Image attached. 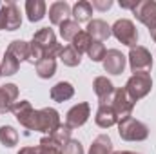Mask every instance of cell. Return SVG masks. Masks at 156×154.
Returning <instances> with one entry per match:
<instances>
[{
    "instance_id": "obj_38",
    "label": "cell",
    "mask_w": 156,
    "mask_h": 154,
    "mask_svg": "<svg viewBox=\"0 0 156 154\" xmlns=\"http://www.w3.org/2000/svg\"><path fill=\"white\" fill-rule=\"evenodd\" d=\"M0 76H2V73H0Z\"/></svg>"
},
{
    "instance_id": "obj_31",
    "label": "cell",
    "mask_w": 156,
    "mask_h": 154,
    "mask_svg": "<svg viewBox=\"0 0 156 154\" xmlns=\"http://www.w3.org/2000/svg\"><path fill=\"white\" fill-rule=\"evenodd\" d=\"M51 138H53L55 142H58V143L64 147V143H67V142L71 140V129H69L66 123H62V125H60V127L51 134Z\"/></svg>"
},
{
    "instance_id": "obj_12",
    "label": "cell",
    "mask_w": 156,
    "mask_h": 154,
    "mask_svg": "<svg viewBox=\"0 0 156 154\" xmlns=\"http://www.w3.org/2000/svg\"><path fill=\"white\" fill-rule=\"evenodd\" d=\"M11 113L15 114L16 121H18L26 131H31V127H33V118H35V109H33V105H31L29 100H20V102H16V103L13 105Z\"/></svg>"
},
{
    "instance_id": "obj_1",
    "label": "cell",
    "mask_w": 156,
    "mask_h": 154,
    "mask_svg": "<svg viewBox=\"0 0 156 154\" xmlns=\"http://www.w3.org/2000/svg\"><path fill=\"white\" fill-rule=\"evenodd\" d=\"M60 49L62 45L58 44L55 31L49 27H42L33 35V40L29 42V64L37 65L44 58H56Z\"/></svg>"
},
{
    "instance_id": "obj_18",
    "label": "cell",
    "mask_w": 156,
    "mask_h": 154,
    "mask_svg": "<svg viewBox=\"0 0 156 154\" xmlns=\"http://www.w3.org/2000/svg\"><path fill=\"white\" fill-rule=\"evenodd\" d=\"M94 121L98 127L102 129H109L113 125H118V116L116 113L113 111V107L107 103V105H100L98 111H96V116H94Z\"/></svg>"
},
{
    "instance_id": "obj_35",
    "label": "cell",
    "mask_w": 156,
    "mask_h": 154,
    "mask_svg": "<svg viewBox=\"0 0 156 154\" xmlns=\"http://www.w3.org/2000/svg\"><path fill=\"white\" fill-rule=\"evenodd\" d=\"M136 4H138L136 0H133V2H120V7H123V9H131V11H133Z\"/></svg>"
},
{
    "instance_id": "obj_2",
    "label": "cell",
    "mask_w": 156,
    "mask_h": 154,
    "mask_svg": "<svg viewBox=\"0 0 156 154\" xmlns=\"http://www.w3.org/2000/svg\"><path fill=\"white\" fill-rule=\"evenodd\" d=\"M118 134L123 142H144L149 138V127L144 121L129 116L118 121Z\"/></svg>"
},
{
    "instance_id": "obj_30",
    "label": "cell",
    "mask_w": 156,
    "mask_h": 154,
    "mask_svg": "<svg viewBox=\"0 0 156 154\" xmlns=\"http://www.w3.org/2000/svg\"><path fill=\"white\" fill-rule=\"evenodd\" d=\"M91 42H93V40H91V37H89L85 31H80L76 37H75V40L71 42V45L76 49L80 54H83V53H87V49H89Z\"/></svg>"
},
{
    "instance_id": "obj_17",
    "label": "cell",
    "mask_w": 156,
    "mask_h": 154,
    "mask_svg": "<svg viewBox=\"0 0 156 154\" xmlns=\"http://www.w3.org/2000/svg\"><path fill=\"white\" fill-rule=\"evenodd\" d=\"M51 100L53 102H58V103H62V102H67V100H71L73 96H75V87H73V83L71 82H58V83H55L53 87H51Z\"/></svg>"
},
{
    "instance_id": "obj_11",
    "label": "cell",
    "mask_w": 156,
    "mask_h": 154,
    "mask_svg": "<svg viewBox=\"0 0 156 154\" xmlns=\"http://www.w3.org/2000/svg\"><path fill=\"white\" fill-rule=\"evenodd\" d=\"M102 65H104V71L109 73V75H115V76L122 75L125 65H127V56L118 49H109L105 53V58H104Z\"/></svg>"
},
{
    "instance_id": "obj_37",
    "label": "cell",
    "mask_w": 156,
    "mask_h": 154,
    "mask_svg": "<svg viewBox=\"0 0 156 154\" xmlns=\"http://www.w3.org/2000/svg\"><path fill=\"white\" fill-rule=\"evenodd\" d=\"M149 33H151V38L154 40V44H156V27L153 29V31H149Z\"/></svg>"
},
{
    "instance_id": "obj_4",
    "label": "cell",
    "mask_w": 156,
    "mask_h": 154,
    "mask_svg": "<svg viewBox=\"0 0 156 154\" xmlns=\"http://www.w3.org/2000/svg\"><path fill=\"white\" fill-rule=\"evenodd\" d=\"M123 89L127 91V94L131 96V100L136 103L138 100L145 98L151 93V89H153L151 73H134L133 76L127 80V83H125Z\"/></svg>"
},
{
    "instance_id": "obj_7",
    "label": "cell",
    "mask_w": 156,
    "mask_h": 154,
    "mask_svg": "<svg viewBox=\"0 0 156 154\" xmlns=\"http://www.w3.org/2000/svg\"><path fill=\"white\" fill-rule=\"evenodd\" d=\"M22 26V15L18 5L9 0L0 5V31H16Z\"/></svg>"
},
{
    "instance_id": "obj_20",
    "label": "cell",
    "mask_w": 156,
    "mask_h": 154,
    "mask_svg": "<svg viewBox=\"0 0 156 154\" xmlns=\"http://www.w3.org/2000/svg\"><path fill=\"white\" fill-rule=\"evenodd\" d=\"M26 15L29 22H40L47 15V4L44 0H27L26 2Z\"/></svg>"
},
{
    "instance_id": "obj_27",
    "label": "cell",
    "mask_w": 156,
    "mask_h": 154,
    "mask_svg": "<svg viewBox=\"0 0 156 154\" xmlns=\"http://www.w3.org/2000/svg\"><path fill=\"white\" fill-rule=\"evenodd\" d=\"M0 143L7 149L15 147L18 143V132L15 131V127H11V125H2L0 127Z\"/></svg>"
},
{
    "instance_id": "obj_3",
    "label": "cell",
    "mask_w": 156,
    "mask_h": 154,
    "mask_svg": "<svg viewBox=\"0 0 156 154\" xmlns=\"http://www.w3.org/2000/svg\"><path fill=\"white\" fill-rule=\"evenodd\" d=\"M62 125L60 121V113L53 107H44L40 111H35V118H33V127L31 131L37 132H44L45 136H51L58 127Z\"/></svg>"
},
{
    "instance_id": "obj_14",
    "label": "cell",
    "mask_w": 156,
    "mask_h": 154,
    "mask_svg": "<svg viewBox=\"0 0 156 154\" xmlns=\"http://www.w3.org/2000/svg\"><path fill=\"white\" fill-rule=\"evenodd\" d=\"M85 33L91 37V40L104 44L105 40L111 37V26H109L105 20H102V18H93V20L87 24Z\"/></svg>"
},
{
    "instance_id": "obj_5",
    "label": "cell",
    "mask_w": 156,
    "mask_h": 154,
    "mask_svg": "<svg viewBox=\"0 0 156 154\" xmlns=\"http://www.w3.org/2000/svg\"><path fill=\"white\" fill-rule=\"evenodd\" d=\"M111 35L123 45L134 47L138 45V29L133 20L129 18H118L116 22L111 26Z\"/></svg>"
},
{
    "instance_id": "obj_33",
    "label": "cell",
    "mask_w": 156,
    "mask_h": 154,
    "mask_svg": "<svg viewBox=\"0 0 156 154\" xmlns=\"http://www.w3.org/2000/svg\"><path fill=\"white\" fill-rule=\"evenodd\" d=\"M93 9H98V11H107L113 7V0H93L91 2Z\"/></svg>"
},
{
    "instance_id": "obj_26",
    "label": "cell",
    "mask_w": 156,
    "mask_h": 154,
    "mask_svg": "<svg viewBox=\"0 0 156 154\" xmlns=\"http://www.w3.org/2000/svg\"><path fill=\"white\" fill-rule=\"evenodd\" d=\"M80 31H82V29H80V24H76L73 18H69V20H66V22H62V24L58 26L60 37L66 40V42H69V44L75 40V37H76Z\"/></svg>"
},
{
    "instance_id": "obj_29",
    "label": "cell",
    "mask_w": 156,
    "mask_h": 154,
    "mask_svg": "<svg viewBox=\"0 0 156 154\" xmlns=\"http://www.w3.org/2000/svg\"><path fill=\"white\" fill-rule=\"evenodd\" d=\"M105 53H107L105 45H104L102 42H94V40L91 42V45H89V49H87V56L91 58V62H104Z\"/></svg>"
},
{
    "instance_id": "obj_24",
    "label": "cell",
    "mask_w": 156,
    "mask_h": 154,
    "mask_svg": "<svg viewBox=\"0 0 156 154\" xmlns=\"http://www.w3.org/2000/svg\"><path fill=\"white\" fill-rule=\"evenodd\" d=\"M35 69H37L38 78L49 80V78L55 76V73H56V60L55 58H44V60H40L38 64L35 65Z\"/></svg>"
},
{
    "instance_id": "obj_19",
    "label": "cell",
    "mask_w": 156,
    "mask_h": 154,
    "mask_svg": "<svg viewBox=\"0 0 156 154\" xmlns=\"http://www.w3.org/2000/svg\"><path fill=\"white\" fill-rule=\"evenodd\" d=\"M71 16L76 24H82V22H91V16H93V5L91 2L87 0H78L73 4L71 7Z\"/></svg>"
},
{
    "instance_id": "obj_22",
    "label": "cell",
    "mask_w": 156,
    "mask_h": 154,
    "mask_svg": "<svg viewBox=\"0 0 156 154\" xmlns=\"http://www.w3.org/2000/svg\"><path fill=\"white\" fill-rule=\"evenodd\" d=\"M5 51L11 53L18 62H29V42L26 40H13Z\"/></svg>"
},
{
    "instance_id": "obj_28",
    "label": "cell",
    "mask_w": 156,
    "mask_h": 154,
    "mask_svg": "<svg viewBox=\"0 0 156 154\" xmlns=\"http://www.w3.org/2000/svg\"><path fill=\"white\" fill-rule=\"evenodd\" d=\"M38 154H62V145L51 136H44L38 143Z\"/></svg>"
},
{
    "instance_id": "obj_25",
    "label": "cell",
    "mask_w": 156,
    "mask_h": 154,
    "mask_svg": "<svg viewBox=\"0 0 156 154\" xmlns=\"http://www.w3.org/2000/svg\"><path fill=\"white\" fill-rule=\"evenodd\" d=\"M20 69V62L11 54V53H4V58H2V64H0V73L2 76H13L16 75Z\"/></svg>"
},
{
    "instance_id": "obj_9",
    "label": "cell",
    "mask_w": 156,
    "mask_h": 154,
    "mask_svg": "<svg viewBox=\"0 0 156 154\" xmlns=\"http://www.w3.org/2000/svg\"><path fill=\"white\" fill-rule=\"evenodd\" d=\"M113 107V111L116 113L118 121L120 120H125L133 114V109H134V102L131 100V96L127 94V91L123 87H118L115 89V94H113V100L109 103Z\"/></svg>"
},
{
    "instance_id": "obj_34",
    "label": "cell",
    "mask_w": 156,
    "mask_h": 154,
    "mask_svg": "<svg viewBox=\"0 0 156 154\" xmlns=\"http://www.w3.org/2000/svg\"><path fill=\"white\" fill-rule=\"evenodd\" d=\"M16 154H38V147H22Z\"/></svg>"
},
{
    "instance_id": "obj_16",
    "label": "cell",
    "mask_w": 156,
    "mask_h": 154,
    "mask_svg": "<svg viewBox=\"0 0 156 154\" xmlns=\"http://www.w3.org/2000/svg\"><path fill=\"white\" fill-rule=\"evenodd\" d=\"M18 102V87L15 83H5L0 87V114L9 113Z\"/></svg>"
},
{
    "instance_id": "obj_23",
    "label": "cell",
    "mask_w": 156,
    "mask_h": 154,
    "mask_svg": "<svg viewBox=\"0 0 156 154\" xmlns=\"http://www.w3.org/2000/svg\"><path fill=\"white\" fill-rule=\"evenodd\" d=\"M58 58H60L62 64L67 65V67H76V65H80V62H82V54L78 53L73 45L62 47L60 53H58Z\"/></svg>"
},
{
    "instance_id": "obj_10",
    "label": "cell",
    "mask_w": 156,
    "mask_h": 154,
    "mask_svg": "<svg viewBox=\"0 0 156 154\" xmlns=\"http://www.w3.org/2000/svg\"><path fill=\"white\" fill-rule=\"evenodd\" d=\"M91 116V105L87 102H80L76 105H73L67 114H66V125L73 131V129H78L82 125H85V121L89 120Z\"/></svg>"
},
{
    "instance_id": "obj_15",
    "label": "cell",
    "mask_w": 156,
    "mask_h": 154,
    "mask_svg": "<svg viewBox=\"0 0 156 154\" xmlns=\"http://www.w3.org/2000/svg\"><path fill=\"white\" fill-rule=\"evenodd\" d=\"M49 22L53 26H60L62 22L69 20L71 16V5L66 2V0H56L49 5Z\"/></svg>"
},
{
    "instance_id": "obj_21",
    "label": "cell",
    "mask_w": 156,
    "mask_h": 154,
    "mask_svg": "<svg viewBox=\"0 0 156 154\" xmlns=\"http://www.w3.org/2000/svg\"><path fill=\"white\" fill-rule=\"evenodd\" d=\"M87 154H113V140L107 134H98L93 140Z\"/></svg>"
},
{
    "instance_id": "obj_36",
    "label": "cell",
    "mask_w": 156,
    "mask_h": 154,
    "mask_svg": "<svg viewBox=\"0 0 156 154\" xmlns=\"http://www.w3.org/2000/svg\"><path fill=\"white\" fill-rule=\"evenodd\" d=\"M113 154H138V152H133V151H116Z\"/></svg>"
},
{
    "instance_id": "obj_6",
    "label": "cell",
    "mask_w": 156,
    "mask_h": 154,
    "mask_svg": "<svg viewBox=\"0 0 156 154\" xmlns=\"http://www.w3.org/2000/svg\"><path fill=\"white\" fill-rule=\"evenodd\" d=\"M127 62H129V67H131L133 75L134 73H149L153 69V54L144 45L131 47V51L127 54Z\"/></svg>"
},
{
    "instance_id": "obj_8",
    "label": "cell",
    "mask_w": 156,
    "mask_h": 154,
    "mask_svg": "<svg viewBox=\"0 0 156 154\" xmlns=\"http://www.w3.org/2000/svg\"><path fill=\"white\" fill-rule=\"evenodd\" d=\"M133 15L136 16L138 22H142L149 31H153L156 27V0H140L134 9Z\"/></svg>"
},
{
    "instance_id": "obj_32",
    "label": "cell",
    "mask_w": 156,
    "mask_h": 154,
    "mask_svg": "<svg viewBox=\"0 0 156 154\" xmlns=\"http://www.w3.org/2000/svg\"><path fill=\"white\" fill-rule=\"evenodd\" d=\"M62 154H83V145H82V142L71 138L67 143H64Z\"/></svg>"
},
{
    "instance_id": "obj_13",
    "label": "cell",
    "mask_w": 156,
    "mask_h": 154,
    "mask_svg": "<svg viewBox=\"0 0 156 154\" xmlns=\"http://www.w3.org/2000/svg\"><path fill=\"white\" fill-rule=\"evenodd\" d=\"M93 89H94V94L98 98V103L100 105H107V103H111L116 87L113 85V82L107 76H96L93 80Z\"/></svg>"
}]
</instances>
